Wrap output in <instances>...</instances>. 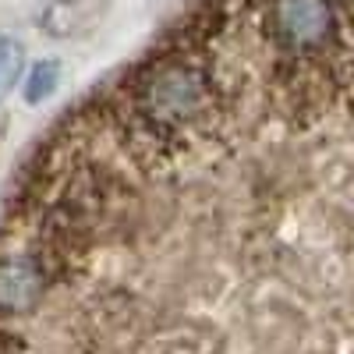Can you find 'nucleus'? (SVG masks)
<instances>
[{"label": "nucleus", "instance_id": "f257e3e1", "mask_svg": "<svg viewBox=\"0 0 354 354\" xmlns=\"http://www.w3.org/2000/svg\"><path fill=\"white\" fill-rule=\"evenodd\" d=\"M0 354H354L344 0H188L0 198Z\"/></svg>", "mask_w": 354, "mask_h": 354}, {"label": "nucleus", "instance_id": "f03ea898", "mask_svg": "<svg viewBox=\"0 0 354 354\" xmlns=\"http://www.w3.org/2000/svg\"><path fill=\"white\" fill-rule=\"evenodd\" d=\"M103 8H106V0H50L39 15V25L53 39H75L100 25Z\"/></svg>", "mask_w": 354, "mask_h": 354}, {"label": "nucleus", "instance_id": "7ed1b4c3", "mask_svg": "<svg viewBox=\"0 0 354 354\" xmlns=\"http://www.w3.org/2000/svg\"><path fill=\"white\" fill-rule=\"evenodd\" d=\"M21 75V46L15 39H0V100H4Z\"/></svg>", "mask_w": 354, "mask_h": 354}, {"label": "nucleus", "instance_id": "20e7f679", "mask_svg": "<svg viewBox=\"0 0 354 354\" xmlns=\"http://www.w3.org/2000/svg\"><path fill=\"white\" fill-rule=\"evenodd\" d=\"M57 82V64H39L36 75L28 78V100H43Z\"/></svg>", "mask_w": 354, "mask_h": 354}]
</instances>
